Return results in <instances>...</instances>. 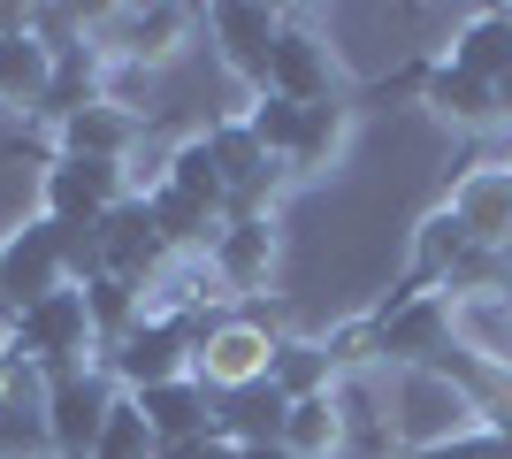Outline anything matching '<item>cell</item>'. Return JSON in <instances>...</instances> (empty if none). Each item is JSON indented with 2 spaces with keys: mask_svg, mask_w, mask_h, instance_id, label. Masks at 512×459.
<instances>
[{
  "mask_svg": "<svg viewBox=\"0 0 512 459\" xmlns=\"http://www.w3.org/2000/svg\"><path fill=\"white\" fill-rule=\"evenodd\" d=\"M39 199H46V215H54V222H85V230H92L107 207H123V199H130V176H123V161H85V153H54V161H46Z\"/></svg>",
  "mask_w": 512,
  "mask_h": 459,
  "instance_id": "obj_5",
  "label": "cell"
},
{
  "mask_svg": "<svg viewBox=\"0 0 512 459\" xmlns=\"http://www.w3.org/2000/svg\"><path fill=\"white\" fill-rule=\"evenodd\" d=\"M237 459H299L291 444H253V452H237Z\"/></svg>",
  "mask_w": 512,
  "mask_h": 459,
  "instance_id": "obj_27",
  "label": "cell"
},
{
  "mask_svg": "<svg viewBox=\"0 0 512 459\" xmlns=\"http://www.w3.org/2000/svg\"><path fill=\"white\" fill-rule=\"evenodd\" d=\"M138 414H146L153 444H184V437H214V391L199 375H176L161 391H138Z\"/></svg>",
  "mask_w": 512,
  "mask_h": 459,
  "instance_id": "obj_10",
  "label": "cell"
},
{
  "mask_svg": "<svg viewBox=\"0 0 512 459\" xmlns=\"http://www.w3.org/2000/svg\"><path fill=\"white\" fill-rule=\"evenodd\" d=\"M413 459H505V437H497V429H467V437L428 444V452H413Z\"/></svg>",
  "mask_w": 512,
  "mask_h": 459,
  "instance_id": "obj_25",
  "label": "cell"
},
{
  "mask_svg": "<svg viewBox=\"0 0 512 459\" xmlns=\"http://www.w3.org/2000/svg\"><path fill=\"white\" fill-rule=\"evenodd\" d=\"M428 108L451 115V123H490V115H497V85H482V77H467V69L436 62V69H428Z\"/></svg>",
  "mask_w": 512,
  "mask_h": 459,
  "instance_id": "obj_19",
  "label": "cell"
},
{
  "mask_svg": "<svg viewBox=\"0 0 512 459\" xmlns=\"http://www.w3.org/2000/svg\"><path fill=\"white\" fill-rule=\"evenodd\" d=\"M237 123L253 131L260 153H276V161H291V153H299V138H306V108H299V100H283V92H260Z\"/></svg>",
  "mask_w": 512,
  "mask_h": 459,
  "instance_id": "obj_20",
  "label": "cell"
},
{
  "mask_svg": "<svg viewBox=\"0 0 512 459\" xmlns=\"http://www.w3.org/2000/svg\"><path fill=\"white\" fill-rule=\"evenodd\" d=\"M115 54L123 62H146V54H169V39L184 31V8H115Z\"/></svg>",
  "mask_w": 512,
  "mask_h": 459,
  "instance_id": "obj_22",
  "label": "cell"
},
{
  "mask_svg": "<svg viewBox=\"0 0 512 459\" xmlns=\"http://www.w3.org/2000/svg\"><path fill=\"white\" fill-rule=\"evenodd\" d=\"M146 215H153V230H161L169 253H184V245H214V230H222L207 207H192V199L169 192V184H153V192H146Z\"/></svg>",
  "mask_w": 512,
  "mask_h": 459,
  "instance_id": "obj_21",
  "label": "cell"
},
{
  "mask_svg": "<svg viewBox=\"0 0 512 459\" xmlns=\"http://www.w3.org/2000/svg\"><path fill=\"white\" fill-rule=\"evenodd\" d=\"M115 375L107 368H69V375H46V444L54 459H92L107 414H115Z\"/></svg>",
  "mask_w": 512,
  "mask_h": 459,
  "instance_id": "obj_3",
  "label": "cell"
},
{
  "mask_svg": "<svg viewBox=\"0 0 512 459\" xmlns=\"http://www.w3.org/2000/svg\"><path fill=\"white\" fill-rule=\"evenodd\" d=\"M337 138H344V108H337V100L306 108V138H299V153H291V169H314V161H329V153H337Z\"/></svg>",
  "mask_w": 512,
  "mask_h": 459,
  "instance_id": "obj_24",
  "label": "cell"
},
{
  "mask_svg": "<svg viewBox=\"0 0 512 459\" xmlns=\"http://www.w3.org/2000/svg\"><path fill=\"white\" fill-rule=\"evenodd\" d=\"M169 192H184L192 207H207L214 222L230 215V192H222V169H214V153H207V138H184V146L169 153V176H161Z\"/></svg>",
  "mask_w": 512,
  "mask_h": 459,
  "instance_id": "obj_16",
  "label": "cell"
},
{
  "mask_svg": "<svg viewBox=\"0 0 512 459\" xmlns=\"http://www.w3.org/2000/svg\"><path fill=\"white\" fill-rule=\"evenodd\" d=\"M268 352H276V337H268V329H253V322H222L207 345H199L192 375L207 383L214 398H222V391H237V383H260V375H268Z\"/></svg>",
  "mask_w": 512,
  "mask_h": 459,
  "instance_id": "obj_9",
  "label": "cell"
},
{
  "mask_svg": "<svg viewBox=\"0 0 512 459\" xmlns=\"http://www.w3.org/2000/svg\"><path fill=\"white\" fill-rule=\"evenodd\" d=\"M268 92L283 100H299V108H321L329 100V54L306 39L299 23H283L276 31V62H268Z\"/></svg>",
  "mask_w": 512,
  "mask_h": 459,
  "instance_id": "obj_11",
  "label": "cell"
},
{
  "mask_svg": "<svg viewBox=\"0 0 512 459\" xmlns=\"http://www.w3.org/2000/svg\"><path fill=\"white\" fill-rule=\"evenodd\" d=\"M283 444L299 459H337L344 444V421H337V398L314 391V398H291V421H283Z\"/></svg>",
  "mask_w": 512,
  "mask_h": 459,
  "instance_id": "obj_18",
  "label": "cell"
},
{
  "mask_svg": "<svg viewBox=\"0 0 512 459\" xmlns=\"http://www.w3.org/2000/svg\"><path fill=\"white\" fill-rule=\"evenodd\" d=\"M398 429H406L413 452H428V444H451L467 437V429H490L482 421V391H467V383H451V375L436 368H406V383H398Z\"/></svg>",
  "mask_w": 512,
  "mask_h": 459,
  "instance_id": "obj_2",
  "label": "cell"
},
{
  "mask_svg": "<svg viewBox=\"0 0 512 459\" xmlns=\"http://www.w3.org/2000/svg\"><path fill=\"white\" fill-rule=\"evenodd\" d=\"M505 176H512V169H505Z\"/></svg>",
  "mask_w": 512,
  "mask_h": 459,
  "instance_id": "obj_29",
  "label": "cell"
},
{
  "mask_svg": "<svg viewBox=\"0 0 512 459\" xmlns=\"http://www.w3.org/2000/svg\"><path fill=\"white\" fill-rule=\"evenodd\" d=\"M283 421H291V398L260 375V383H237V391L214 398V437L230 452H253V444H283Z\"/></svg>",
  "mask_w": 512,
  "mask_h": 459,
  "instance_id": "obj_8",
  "label": "cell"
},
{
  "mask_svg": "<svg viewBox=\"0 0 512 459\" xmlns=\"http://www.w3.org/2000/svg\"><path fill=\"white\" fill-rule=\"evenodd\" d=\"M92 238H100V268H107V276H123V284H138V291H146V276L169 268V245H161V230H153L146 199L107 207V215L92 222Z\"/></svg>",
  "mask_w": 512,
  "mask_h": 459,
  "instance_id": "obj_6",
  "label": "cell"
},
{
  "mask_svg": "<svg viewBox=\"0 0 512 459\" xmlns=\"http://www.w3.org/2000/svg\"><path fill=\"white\" fill-rule=\"evenodd\" d=\"M161 444H153V429H146V414H138V398H115V414H107V429H100V444H92V459H153Z\"/></svg>",
  "mask_w": 512,
  "mask_h": 459,
  "instance_id": "obj_23",
  "label": "cell"
},
{
  "mask_svg": "<svg viewBox=\"0 0 512 459\" xmlns=\"http://www.w3.org/2000/svg\"><path fill=\"white\" fill-rule=\"evenodd\" d=\"M451 69H467V77H482V85L512 77V16L505 8H482V16L451 39Z\"/></svg>",
  "mask_w": 512,
  "mask_h": 459,
  "instance_id": "obj_14",
  "label": "cell"
},
{
  "mask_svg": "<svg viewBox=\"0 0 512 459\" xmlns=\"http://www.w3.org/2000/svg\"><path fill=\"white\" fill-rule=\"evenodd\" d=\"M207 31H214V46H222V62L237 69V85H253V100H260V92H268V62H276L283 16L245 8V0H222V8H207Z\"/></svg>",
  "mask_w": 512,
  "mask_h": 459,
  "instance_id": "obj_7",
  "label": "cell"
},
{
  "mask_svg": "<svg viewBox=\"0 0 512 459\" xmlns=\"http://www.w3.org/2000/svg\"><path fill=\"white\" fill-rule=\"evenodd\" d=\"M268 253H276V238H268V215H253V222H222V230H214V245H207V268H214L230 291H253L260 276H268Z\"/></svg>",
  "mask_w": 512,
  "mask_h": 459,
  "instance_id": "obj_12",
  "label": "cell"
},
{
  "mask_svg": "<svg viewBox=\"0 0 512 459\" xmlns=\"http://www.w3.org/2000/svg\"><path fill=\"white\" fill-rule=\"evenodd\" d=\"M8 345H16L39 375L85 368V352H100V337H92V314H85V291L69 284V291H54V299H39L31 314H16V322H8Z\"/></svg>",
  "mask_w": 512,
  "mask_h": 459,
  "instance_id": "obj_1",
  "label": "cell"
},
{
  "mask_svg": "<svg viewBox=\"0 0 512 459\" xmlns=\"http://www.w3.org/2000/svg\"><path fill=\"white\" fill-rule=\"evenodd\" d=\"M46 77H54V54H46V39L23 23V31H0V100L8 108H39Z\"/></svg>",
  "mask_w": 512,
  "mask_h": 459,
  "instance_id": "obj_13",
  "label": "cell"
},
{
  "mask_svg": "<svg viewBox=\"0 0 512 459\" xmlns=\"http://www.w3.org/2000/svg\"><path fill=\"white\" fill-rule=\"evenodd\" d=\"M497 115H512V77H497Z\"/></svg>",
  "mask_w": 512,
  "mask_h": 459,
  "instance_id": "obj_28",
  "label": "cell"
},
{
  "mask_svg": "<svg viewBox=\"0 0 512 459\" xmlns=\"http://www.w3.org/2000/svg\"><path fill=\"white\" fill-rule=\"evenodd\" d=\"M100 360H107V375L138 398V391H161L176 375H192V337H184V322H169V314H146V322L130 329L123 345H107Z\"/></svg>",
  "mask_w": 512,
  "mask_h": 459,
  "instance_id": "obj_4",
  "label": "cell"
},
{
  "mask_svg": "<svg viewBox=\"0 0 512 459\" xmlns=\"http://www.w3.org/2000/svg\"><path fill=\"white\" fill-rule=\"evenodd\" d=\"M130 138H138V123H130V115H115L107 100L62 123V153H85V161H123Z\"/></svg>",
  "mask_w": 512,
  "mask_h": 459,
  "instance_id": "obj_17",
  "label": "cell"
},
{
  "mask_svg": "<svg viewBox=\"0 0 512 459\" xmlns=\"http://www.w3.org/2000/svg\"><path fill=\"white\" fill-rule=\"evenodd\" d=\"M268 383H276L283 398H314L337 383V352L314 345V337H276V352H268Z\"/></svg>",
  "mask_w": 512,
  "mask_h": 459,
  "instance_id": "obj_15",
  "label": "cell"
},
{
  "mask_svg": "<svg viewBox=\"0 0 512 459\" xmlns=\"http://www.w3.org/2000/svg\"><path fill=\"white\" fill-rule=\"evenodd\" d=\"M153 459H237L222 437H184V444H161Z\"/></svg>",
  "mask_w": 512,
  "mask_h": 459,
  "instance_id": "obj_26",
  "label": "cell"
}]
</instances>
